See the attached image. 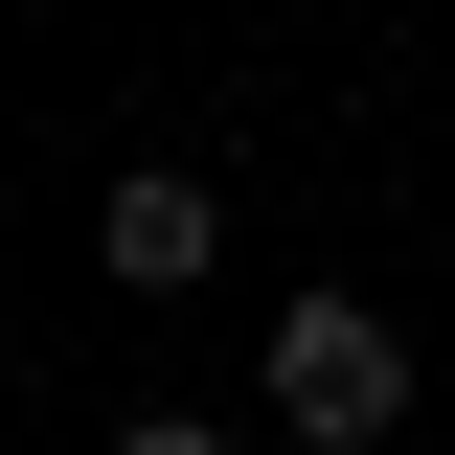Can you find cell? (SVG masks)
Listing matches in <instances>:
<instances>
[{"label": "cell", "mask_w": 455, "mask_h": 455, "mask_svg": "<svg viewBox=\"0 0 455 455\" xmlns=\"http://www.w3.org/2000/svg\"><path fill=\"white\" fill-rule=\"evenodd\" d=\"M251 387H274V433H296V455H387V433H410V319L319 274V296H274Z\"/></svg>", "instance_id": "1"}, {"label": "cell", "mask_w": 455, "mask_h": 455, "mask_svg": "<svg viewBox=\"0 0 455 455\" xmlns=\"http://www.w3.org/2000/svg\"><path fill=\"white\" fill-rule=\"evenodd\" d=\"M92 274H114V296H205V274H228V182H205V160H114Z\"/></svg>", "instance_id": "2"}, {"label": "cell", "mask_w": 455, "mask_h": 455, "mask_svg": "<svg viewBox=\"0 0 455 455\" xmlns=\"http://www.w3.org/2000/svg\"><path fill=\"white\" fill-rule=\"evenodd\" d=\"M114 455H228V410H114Z\"/></svg>", "instance_id": "3"}]
</instances>
